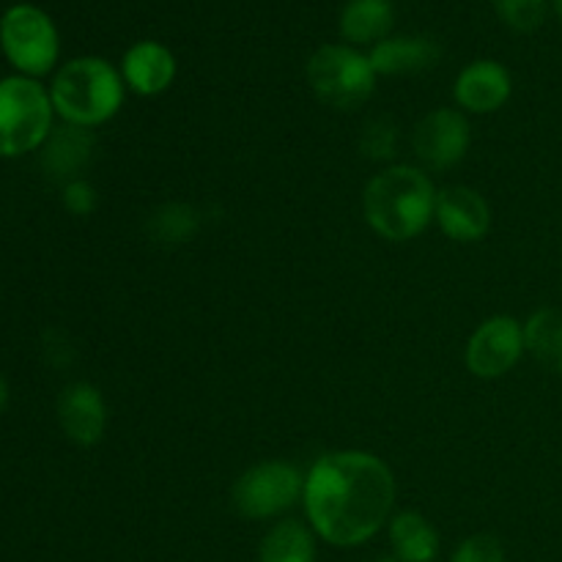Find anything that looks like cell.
Instances as JSON below:
<instances>
[{
	"label": "cell",
	"mask_w": 562,
	"mask_h": 562,
	"mask_svg": "<svg viewBox=\"0 0 562 562\" xmlns=\"http://www.w3.org/2000/svg\"><path fill=\"white\" fill-rule=\"evenodd\" d=\"M395 505V481L382 459L360 450L327 453L305 477L313 530L333 547H360L382 530Z\"/></svg>",
	"instance_id": "1"
},
{
	"label": "cell",
	"mask_w": 562,
	"mask_h": 562,
	"mask_svg": "<svg viewBox=\"0 0 562 562\" xmlns=\"http://www.w3.org/2000/svg\"><path fill=\"white\" fill-rule=\"evenodd\" d=\"M362 212H366L368 225L384 239H415L428 228L437 212V192L426 173L395 165L368 181Z\"/></svg>",
	"instance_id": "2"
},
{
	"label": "cell",
	"mask_w": 562,
	"mask_h": 562,
	"mask_svg": "<svg viewBox=\"0 0 562 562\" xmlns=\"http://www.w3.org/2000/svg\"><path fill=\"white\" fill-rule=\"evenodd\" d=\"M124 102V80L102 58L69 60L55 75L53 108L75 126L104 124Z\"/></svg>",
	"instance_id": "3"
},
{
	"label": "cell",
	"mask_w": 562,
	"mask_h": 562,
	"mask_svg": "<svg viewBox=\"0 0 562 562\" xmlns=\"http://www.w3.org/2000/svg\"><path fill=\"white\" fill-rule=\"evenodd\" d=\"M307 82L324 104L335 110H355L376 88L371 58L344 44L318 47L307 60Z\"/></svg>",
	"instance_id": "4"
},
{
	"label": "cell",
	"mask_w": 562,
	"mask_h": 562,
	"mask_svg": "<svg viewBox=\"0 0 562 562\" xmlns=\"http://www.w3.org/2000/svg\"><path fill=\"white\" fill-rule=\"evenodd\" d=\"M53 99L27 77L0 80V157L33 151L49 135Z\"/></svg>",
	"instance_id": "5"
},
{
	"label": "cell",
	"mask_w": 562,
	"mask_h": 562,
	"mask_svg": "<svg viewBox=\"0 0 562 562\" xmlns=\"http://www.w3.org/2000/svg\"><path fill=\"white\" fill-rule=\"evenodd\" d=\"M0 44L11 64L25 75H47L58 60V31L36 5H11L0 20Z\"/></svg>",
	"instance_id": "6"
},
{
	"label": "cell",
	"mask_w": 562,
	"mask_h": 562,
	"mask_svg": "<svg viewBox=\"0 0 562 562\" xmlns=\"http://www.w3.org/2000/svg\"><path fill=\"white\" fill-rule=\"evenodd\" d=\"M305 494V481L300 470L283 461H267L236 481L234 508L247 519H269L289 510Z\"/></svg>",
	"instance_id": "7"
},
{
	"label": "cell",
	"mask_w": 562,
	"mask_h": 562,
	"mask_svg": "<svg viewBox=\"0 0 562 562\" xmlns=\"http://www.w3.org/2000/svg\"><path fill=\"white\" fill-rule=\"evenodd\" d=\"M525 355V327L510 316H494L472 333L467 368L481 379H499Z\"/></svg>",
	"instance_id": "8"
},
{
	"label": "cell",
	"mask_w": 562,
	"mask_h": 562,
	"mask_svg": "<svg viewBox=\"0 0 562 562\" xmlns=\"http://www.w3.org/2000/svg\"><path fill=\"white\" fill-rule=\"evenodd\" d=\"M415 154L434 170L453 168L470 148V124L459 110H434L415 126Z\"/></svg>",
	"instance_id": "9"
},
{
	"label": "cell",
	"mask_w": 562,
	"mask_h": 562,
	"mask_svg": "<svg viewBox=\"0 0 562 562\" xmlns=\"http://www.w3.org/2000/svg\"><path fill=\"white\" fill-rule=\"evenodd\" d=\"M58 417L64 426L66 437L71 442L91 448L102 439L104 428H108V409H104V398L93 384L77 382L60 393L58 401Z\"/></svg>",
	"instance_id": "10"
},
{
	"label": "cell",
	"mask_w": 562,
	"mask_h": 562,
	"mask_svg": "<svg viewBox=\"0 0 562 562\" xmlns=\"http://www.w3.org/2000/svg\"><path fill=\"white\" fill-rule=\"evenodd\" d=\"M437 220L439 228L456 241H477L488 234L492 212L481 192L470 187H448L437 192Z\"/></svg>",
	"instance_id": "11"
},
{
	"label": "cell",
	"mask_w": 562,
	"mask_h": 562,
	"mask_svg": "<svg viewBox=\"0 0 562 562\" xmlns=\"http://www.w3.org/2000/svg\"><path fill=\"white\" fill-rule=\"evenodd\" d=\"M510 75L497 60H475L456 80V102L470 113H494L510 97Z\"/></svg>",
	"instance_id": "12"
},
{
	"label": "cell",
	"mask_w": 562,
	"mask_h": 562,
	"mask_svg": "<svg viewBox=\"0 0 562 562\" xmlns=\"http://www.w3.org/2000/svg\"><path fill=\"white\" fill-rule=\"evenodd\" d=\"M176 77V58L165 44L137 42L124 55V80L140 97H157L168 91Z\"/></svg>",
	"instance_id": "13"
},
{
	"label": "cell",
	"mask_w": 562,
	"mask_h": 562,
	"mask_svg": "<svg viewBox=\"0 0 562 562\" xmlns=\"http://www.w3.org/2000/svg\"><path fill=\"white\" fill-rule=\"evenodd\" d=\"M439 55L442 49L431 38L401 36L379 42L368 58L376 75H412V71H423L437 64Z\"/></svg>",
	"instance_id": "14"
},
{
	"label": "cell",
	"mask_w": 562,
	"mask_h": 562,
	"mask_svg": "<svg viewBox=\"0 0 562 562\" xmlns=\"http://www.w3.org/2000/svg\"><path fill=\"white\" fill-rule=\"evenodd\" d=\"M393 20L390 0H349L340 14V36L355 44H379L387 38Z\"/></svg>",
	"instance_id": "15"
},
{
	"label": "cell",
	"mask_w": 562,
	"mask_h": 562,
	"mask_svg": "<svg viewBox=\"0 0 562 562\" xmlns=\"http://www.w3.org/2000/svg\"><path fill=\"white\" fill-rule=\"evenodd\" d=\"M93 151V135L86 126H60L49 137V146L44 151V168L55 179H71L80 173Z\"/></svg>",
	"instance_id": "16"
},
{
	"label": "cell",
	"mask_w": 562,
	"mask_h": 562,
	"mask_svg": "<svg viewBox=\"0 0 562 562\" xmlns=\"http://www.w3.org/2000/svg\"><path fill=\"white\" fill-rule=\"evenodd\" d=\"M390 541H393L395 558L401 562H431L439 552L437 530L412 510L395 516L390 525Z\"/></svg>",
	"instance_id": "17"
},
{
	"label": "cell",
	"mask_w": 562,
	"mask_h": 562,
	"mask_svg": "<svg viewBox=\"0 0 562 562\" xmlns=\"http://www.w3.org/2000/svg\"><path fill=\"white\" fill-rule=\"evenodd\" d=\"M525 349L549 368L552 373L562 376V311L543 307L527 322L525 327Z\"/></svg>",
	"instance_id": "18"
},
{
	"label": "cell",
	"mask_w": 562,
	"mask_h": 562,
	"mask_svg": "<svg viewBox=\"0 0 562 562\" xmlns=\"http://www.w3.org/2000/svg\"><path fill=\"white\" fill-rule=\"evenodd\" d=\"M316 543L300 521H280L267 532L261 543V562H313Z\"/></svg>",
	"instance_id": "19"
},
{
	"label": "cell",
	"mask_w": 562,
	"mask_h": 562,
	"mask_svg": "<svg viewBox=\"0 0 562 562\" xmlns=\"http://www.w3.org/2000/svg\"><path fill=\"white\" fill-rule=\"evenodd\" d=\"M148 228H151V236L157 241H187L192 236V231L198 228V220L190 206L170 203V206L159 209V212L154 214Z\"/></svg>",
	"instance_id": "20"
},
{
	"label": "cell",
	"mask_w": 562,
	"mask_h": 562,
	"mask_svg": "<svg viewBox=\"0 0 562 562\" xmlns=\"http://www.w3.org/2000/svg\"><path fill=\"white\" fill-rule=\"evenodd\" d=\"M494 5L505 25L519 33L536 31L547 14V0H494Z\"/></svg>",
	"instance_id": "21"
},
{
	"label": "cell",
	"mask_w": 562,
	"mask_h": 562,
	"mask_svg": "<svg viewBox=\"0 0 562 562\" xmlns=\"http://www.w3.org/2000/svg\"><path fill=\"white\" fill-rule=\"evenodd\" d=\"M360 148L368 159H390L398 148V130L393 121L387 119H373L368 121L362 130Z\"/></svg>",
	"instance_id": "22"
},
{
	"label": "cell",
	"mask_w": 562,
	"mask_h": 562,
	"mask_svg": "<svg viewBox=\"0 0 562 562\" xmlns=\"http://www.w3.org/2000/svg\"><path fill=\"white\" fill-rule=\"evenodd\" d=\"M450 562H505V552L494 536H472L456 549Z\"/></svg>",
	"instance_id": "23"
},
{
	"label": "cell",
	"mask_w": 562,
	"mask_h": 562,
	"mask_svg": "<svg viewBox=\"0 0 562 562\" xmlns=\"http://www.w3.org/2000/svg\"><path fill=\"white\" fill-rule=\"evenodd\" d=\"M64 203L71 214H91L97 206V190L88 181H69L64 190Z\"/></svg>",
	"instance_id": "24"
},
{
	"label": "cell",
	"mask_w": 562,
	"mask_h": 562,
	"mask_svg": "<svg viewBox=\"0 0 562 562\" xmlns=\"http://www.w3.org/2000/svg\"><path fill=\"white\" fill-rule=\"evenodd\" d=\"M3 404H5V384L3 379H0V409H3Z\"/></svg>",
	"instance_id": "25"
},
{
	"label": "cell",
	"mask_w": 562,
	"mask_h": 562,
	"mask_svg": "<svg viewBox=\"0 0 562 562\" xmlns=\"http://www.w3.org/2000/svg\"><path fill=\"white\" fill-rule=\"evenodd\" d=\"M554 9H558V14L562 16V0H554Z\"/></svg>",
	"instance_id": "26"
}]
</instances>
